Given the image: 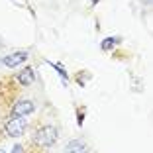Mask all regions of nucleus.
I'll return each mask as SVG.
<instances>
[{"label":"nucleus","instance_id":"obj_1","mask_svg":"<svg viewBox=\"0 0 153 153\" xmlns=\"http://www.w3.org/2000/svg\"><path fill=\"white\" fill-rule=\"evenodd\" d=\"M57 140H59V130L55 126H41L33 134V143L41 145V147H51Z\"/></svg>","mask_w":153,"mask_h":153},{"label":"nucleus","instance_id":"obj_2","mask_svg":"<svg viewBox=\"0 0 153 153\" xmlns=\"http://www.w3.org/2000/svg\"><path fill=\"white\" fill-rule=\"evenodd\" d=\"M26 128H27L26 118H22V116H14L12 120L6 122V126H4V134L8 135V137H20V135H24Z\"/></svg>","mask_w":153,"mask_h":153},{"label":"nucleus","instance_id":"obj_3","mask_svg":"<svg viewBox=\"0 0 153 153\" xmlns=\"http://www.w3.org/2000/svg\"><path fill=\"white\" fill-rule=\"evenodd\" d=\"M27 51H24V49H20V51H14V53H10V55H6L4 59H2V65L4 67H8V69H14V67H18V65H24L27 61Z\"/></svg>","mask_w":153,"mask_h":153},{"label":"nucleus","instance_id":"obj_4","mask_svg":"<svg viewBox=\"0 0 153 153\" xmlns=\"http://www.w3.org/2000/svg\"><path fill=\"white\" fill-rule=\"evenodd\" d=\"M36 112V104L32 102V100H18V102L12 106V116H30V114Z\"/></svg>","mask_w":153,"mask_h":153},{"label":"nucleus","instance_id":"obj_5","mask_svg":"<svg viewBox=\"0 0 153 153\" xmlns=\"http://www.w3.org/2000/svg\"><path fill=\"white\" fill-rule=\"evenodd\" d=\"M65 153H90V149L82 140H71L65 145Z\"/></svg>","mask_w":153,"mask_h":153},{"label":"nucleus","instance_id":"obj_6","mask_svg":"<svg viewBox=\"0 0 153 153\" xmlns=\"http://www.w3.org/2000/svg\"><path fill=\"white\" fill-rule=\"evenodd\" d=\"M18 82L20 85H24V86H30V85H33V81H36V73H33V69L32 67H26V69H22V71L18 73Z\"/></svg>","mask_w":153,"mask_h":153},{"label":"nucleus","instance_id":"obj_7","mask_svg":"<svg viewBox=\"0 0 153 153\" xmlns=\"http://www.w3.org/2000/svg\"><path fill=\"white\" fill-rule=\"evenodd\" d=\"M120 43H122L120 36H108V37H104V39L100 41V49L102 51H112L114 47H118Z\"/></svg>","mask_w":153,"mask_h":153},{"label":"nucleus","instance_id":"obj_8","mask_svg":"<svg viewBox=\"0 0 153 153\" xmlns=\"http://www.w3.org/2000/svg\"><path fill=\"white\" fill-rule=\"evenodd\" d=\"M47 65H51V67L57 71V75H59V79H61V82H63L65 86L69 85V75H67V71H65V67H63V63H59V61H45Z\"/></svg>","mask_w":153,"mask_h":153},{"label":"nucleus","instance_id":"obj_9","mask_svg":"<svg viewBox=\"0 0 153 153\" xmlns=\"http://www.w3.org/2000/svg\"><path fill=\"white\" fill-rule=\"evenodd\" d=\"M85 116H86V106H79L76 108V126L82 128V124H85Z\"/></svg>","mask_w":153,"mask_h":153},{"label":"nucleus","instance_id":"obj_10","mask_svg":"<svg viewBox=\"0 0 153 153\" xmlns=\"http://www.w3.org/2000/svg\"><path fill=\"white\" fill-rule=\"evenodd\" d=\"M85 79H90V73L82 71V73H79V75H76V82H79L81 86H85V85H86V81H85Z\"/></svg>","mask_w":153,"mask_h":153},{"label":"nucleus","instance_id":"obj_11","mask_svg":"<svg viewBox=\"0 0 153 153\" xmlns=\"http://www.w3.org/2000/svg\"><path fill=\"white\" fill-rule=\"evenodd\" d=\"M10 153H26V149H24L22 143H16V145L12 147V151H10Z\"/></svg>","mask_w":153,"mask_h":153},{"label":"nucleus","instance_id":"obj_12","mask_svg":"<svg viewBox=\"0 0 153 153\" xmlns=\"http://www.w3.org/2000/svg\"><path fill=\"white\" fill-rule=\"evenodd\" d=\"M100 0H90V4H98Z\"/></svg>","mask_w":153,"mask_h":153},{"label":"nucleus","instance_id":"obj_13","mask_svg":"<svg viewBox=\"0 0 153 153\" xmlns=\"http://www.w3.org/2000/svg\"><path fill=\"white\" fill-rule=\"evenodd\" d=\"M0 153H4V151H2V149H0Z\"/></svg>","mask_w":153,"mask_h":153}]
</instances>
